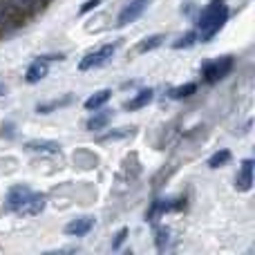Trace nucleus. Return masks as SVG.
<instances>
[{
	"label": "nucleus",
	"mask_w": 255,
	"mask_h": 255,
	"mask_svg": "<svg viewBox=\"0 0 255 255\" xmlns=\"http://www.w3.org/2000/svg\"><path fill=\"white\" fill-rule=\"evenodd\" d=\"M4 206L16 215H38L45 208V195L34 193L27 186H13L7 195Z\"/></svg>",
	"instance_id": "nucleus-1"
},
{
	"label": "nucleus",
	"mask_w": 255,
	"mask_h": 255,
	"mask_svg": "<svg viewBox=\"0 0 255 255\" xmlns=\"http://www.w3.org/2000/svg\"><path fill=\"white\" fill-rule=\"evenodd\" d=\"M229 20V7L226 0H211L206 4V9L199 16V34L197 38H202V43L211 40L215 34H220V29L224 27V22Z\"/></svg>",
	"instance_id": "nucleus-2"
},
{
	"label": "nucleus",
	"mask_w": 255,
	"mask_h": 255,
	"mask_svg": "<svg viewBox=\"0 0 255 255\" xmlns=\"http://www.w3.org/2000/svg\"><path fill=\"white\" fill-rule=\"evenodd\" d=\"M115 49H117V45L108 43V45H101V47H99V49H94V52H88L83 58H81V63H79V70L88 72V70H94V67H101V65H106V63L112 58V54H115Z\"/></svg>",
	"instance_id": "nucleus-3"
},
{
	"label": "nucleus",
	"mask_w": 255,
	"mask_h": 255,
	"mask_svg": "<svg viewBox=\"0 0 255 255\" xmlns=\"http://www.w3.org/2000/svg\"><path fill=\"white\" fill-rule=\"evenodd\" d=\"M231 70H233V56H222V58H215V61L206 63L202 74H204V81L213 85V83L224 79Z\"/></svg>",
	"instance_id": "nucleus-4"
},
{
	"label": "nucleus",
	"mask_w": 255,
	"mask_h": 255,
	"mask_svg": "<svg viewBox=\"0 0 255 255\" xmlns=\"http://www.w3.org/2000/svg\"><path fill=\"white\" fill-rule=\"evenodd\" d=\"M152 4V0H128L126 7L117 16V27H128L130 22H134L136 18H141V13Z\"/></svg>",
	"instance_id": "nucleus-5"
},
{
	"label": "nucleus",
	"mask_w": 255,
	"mask_h": 255,
	"mask_svg": "<svg viewBox=\"0 0 255 255\" xmlns=\"http://www.w3.org/2000/svg\"><path fill=\"white\" fill-rule=\"evenodd\" d=\"M179 208H184V199H172V197L170 199H154L152 206H150V211H148V220L157 222L163 213L179 211Z\"/></svg>",
	"instance_id": "nucleus-6"
},
{
	"label": "nucleus",
	"mask_w": 255,
	"mask_h": 255,
	"mask_svg": "<svg viewBox=\"0 0 255 255\" xmlns=\"http://www.w3.org/2000/svg\"><path fill=\"white\" fill-rule=\"evenodd\" d=\"M47 72H49V65H47V58L45 56H40V58H36L34 63H31L29 67H27V72H25V81L27 83H38V81H43L45 76H47Z\"/></svg>",
	"instance_id": "nucleus-7"
},
{
	"label": "nucleus",
	"mask_w": 255,
	"mask_h": 255,
	"mask_svg": "<svg viewBox=\"0 0 255 255\" xmlns=\"http://www.w3.org/2000/svg\"><path fill=\"white\" fill-rule=\"evenodd\" d=\"M92 226H94V217L83 215V217H76V220H72L70 224L65 226V233L72 235V238H81V235H88L90 231H92Z\"/></svg>",
	"instance_id": "nucleus-8"
},
{
	"label": "nucleus",
	"mask_w": 255,
	"mask_h": 255,
	"mask_svg": "<svg viewBox=\"0 0 255 255\" xmlns=\"http://www.w3.org/2000/svg\"><path fill=\"white\" fill-rule=\"evenodd\" d=\"M25 148L29 152H40V154H58L61 152V143L49 139H31L25 143Z\"/></svg>",
	"instance_id": "nucleus-9"
},
{
	"label": "nucleus",
	"mask_w": 255,
	"mask_h": 255,
	"mask_svg": "<svg viewBox=\"0 0 255 255\" xmlns=\"http://www.w3.org/2000/svg\"><path fill=\"white\" fill-rule=\"evenodd\" d=\"M235 186H238V190H242V193L253 188V159H244L242 161V168H240V175H238V179H235Z\"/></svg>",
	"instance_id": "nucleus-10"
},
{
	"label": "nucleus",
	"mask_w": 255,
	"mask_h": 255,
	"mask_svg": "<svg viewBox=\"0 0 255 255\" xmlns=\"http://www.w3.org/2000/svg\"><path fill=\"white\" fill-rule=\"evenodd\" d=\"M152 99H154V90L145 88V90H141V92H136L134 97L126 103V110H141V108H145Z\"/></svg>",
	"instance_id": "nucleus-11"
},
{
	"label": "nucleus",
	"mask_w": 255,
	"mask_h": 255,
	"mask_svg": "<svg viewBox=\"0 0 255 255\" xmlns=\"http://www.w3.org/2000/svg\"><path fill=\"white\" fill-rule=\"evenodd\" d=\"M110 121H112V112H110V110L94 112V115L88 119V124H85V128H88V130H92V132H94V130H103V128L110 124Z\"/></svg>",
	"instance_id": "nucleus-12"
},
{
	"label": "nucleus",
	"mask_w": 255,
	"mask_h": 255,
	"mask_svg": "<svg viewBox=\"0 0 255 255\" xmlns=\"http://www.w3.org/2000/svg\"><path fill=\"white\" fill-rule=\"evenodd\" d=\"M110 97H112V90H99V92H94L85 101V110H99V108H103L110 101Z\"/></svg>",
	"instance_id": "nucleus-13"
},
{
	"label": "nucleus",
	"mask_w": 255,
	"mask_h": 255,
	"mask_svg": "<svg viewBox=\"0 0 255 255\" xmlns=\"http://www.w3.org/2000/svg\"><path fill=\"white\" fill-rule=\"evenodd\" d=\"M166 40V36L163 34H154V36H145L143 40H141L139 45L134 47V52L136 54H145V52H152V49H157L159 45Z\"/></svg>",
	"instance_id": "nucleus-14"
},
{
	"label": "nucleus",
	"mask_w": 255,
	"mask_h": 255,
	"mask_svg": "<svg viewBox=\"0 0 255 255\" xmlns=\"http://www.w3.org/2000/svg\"><path fill=\"white\" fill-rule=\"evenodd\" d=\"M70 103H72V97L67 94V97H63V99H54V101H49V103H38L36 112H40V115H49V112L58 110V108L70 106Z\"/></svg>",
	"instance_id": "nucleus-15"
},
{
	"label": "nucleus",
	"mask_w": 255,
	"mask_h": 255,
	"mask_svg": "<svg viewBox=\"0 0 255 255\" xmlns=\"http://www.w3.org/2000/svg\"><path fill=\"white\" fill-rule=\"evenodd\" d=\"M197 92V83H184L179 88H172L170 90V99H188Z\"/></svg>",
	"instance_id": "nucleus-16"
},
{
	"label": "nucleus",
	"mask_w": 255,
	"mask_h": 255,
	"mask_svg": "<svg viewBox=\"0 0 255 255\" xmlns=\"http://www.w3.org/2000/svg\"><path fill=\"white\" fill-rule=\"evenodd\" d=\"M229 161H231V152L229 150H220V152H215L211 159H208V168H220Z\"/></svg>",
	"instance_id": "nucleus-17"
},
{
	"label": "nucleus",
	"mask_w": 255,
	"mask_h": 255,
	"mask_svg": "<svg viewBox=\"0 0 255 255\" xmlns=\"http://www.w3.org/2000/svg\"><path fill=\"white\" fill-rule=\"evenodd\" d=\"M195 43H197V31H186V34L181 36L179 40H175V43H172V47H175V49H181V47H193Z\"/></svg>",
	"instance_id": "nucleus-18"
},
{
	"label": "nucleus",
	"mask_w": 255,
	"mask_h": 255,
	"mask_svg": "<svg viewBox=\"0 0 255 255\" xmlns=\"http://www.w3.org/2000/svg\"><path fill=\"white\" fill-rule=\"evenodd\" d=\"M132 134V128H121L119 132H110V134L99 136V141H112V139H124V136Z\"/></svg>",
	"instance_id": "nucleus-19"
},
{
	"label": "nucleus",
	"mask_w": 255,
	"mask_h": 255,
	"mask_svg": "<svg viewBox=\"0 0 255 255\" xmlns=\"http://www.w3.org/2000/svg\"><path fill=\"white\" fill-rule=\"evenodd\" d=\"M154 235H157V249H159V251H163V249H166V244H168V235H170V231L161 226V229H157V233H154Z\"/></svg>",
	"instance_id": "nucleus-20"
},
{
	"label": "nucleus",
	"mask_w": 255,
	"mask_h": 255,
	"mask_svg": "<svg viewBox=\"0 0 255 255\" xmlns=\"http://www.w3.org/2000/svg\"><path fill=\"white\" fill-rule=\"evenodd\" d=\"M126 238H128V229H121L119 233L115 235V242H112V249H119L121 244L126 242Z\"/></svg>",
	"instance_id": "nucleus-21"
},
{
	"label": "nucleus",
	"mask_w": 255,
	"mask_h": 255,
	"mask_svg": "<svg viewBox=\"0 0 255 255\" xmlns=\"http://www.w3.org/2000/svg\"><path fill=\"white\" fill-rule=\"evenodd\" d=\"M99 4H101V0H85L83 7H81V13L92 11V9H97V7H99Z\"/></svg>",
	"instance_id": "nucleus-22"
},
{
	"label": "nucleus",
	"mask_w": 255,
	"mask_h": 255,
	"mask_svg": "<svg viewBox=\"0 0 255 255\" xmlns=\"http://www.w3.org/2000/svg\"><path fill=\"white\" fill-rule=\"evenodd\" d=\"M13 4H18V7H34V4H38L40 0H11Z\"/></svg>",
	"instance_id": "nucleus-23"
},
{
	"label": "nucleus",
	"mask_w": 255,
	"mask_h": 255,
	"mask_svg": "<svg viewBox=\"0 0 255 255\" xmlns=\"http://www.w3.org/2000/svg\"><path fill=\"white\" fill-rule=\"evenodd\" d=\"M13 134H16V132H13V124H4V126H2V136L11 139Z\"/></svg>",
	"instance_id": "nucleus-24"
},
{
	"label": "nucleus",
	"mask_w": 255,
	"mask_h": 255,
	"mask_svg": "<svg viewBox=\"0 0 255 255\" xmlns=\"http://www.w3.org/2000/svg\"><path fill=\"white\" fill-rule=\"evenodd\" d=\"M4 92H7V85H4V83H0V97H2Z\"/></svg>",
	"instance_id": "nucleus-25"
}]
</instances>
